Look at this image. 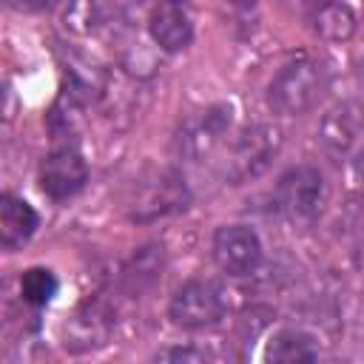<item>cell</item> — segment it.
Masks as SVG:
<instances>
[{"mask_svg":"<svg viewBox=\"0 0 364 364\" xmlns=\"http://www.w3.org/2000/svg\"><path fill=\"white\" fill-rule=\"evenodd\" d=\"M364 134V108L358 102H338L321 119V142L330 154L347 156Z\"/></svg>","mask_w":364,"mask_h":364,"instance_id":"10","label":"cell"},{"mask_svg":"<svg viewBox=\"0 0 364 364\" xmlns=\"http://www.w3.org/2000/svg\"><path fill=\"white\" fill-rule=\"evenodd\" d=\"M57 287L60 282L48 267H28L20 276V296L26 304H34V307H46L57 296Z\"/></svg>","mask_w":364,"mask_h":364,"instance_id":"15","label":"cell"},{"mask_svg":"<svg viewBox=\"0 0 364 364\" xmlns=\"http://www.w3.org/2000/svg\"><path fill=\"white\" fill-rule=\"evenodd\" d=\"M279 148H282V131L276 125H264L262 122V125L245 128L236 136V142L230 145V151H228L225 176L233 185L259 176L273 162V156L279 154Z\"/></svg>","mask_w":364,"mask_h":364,"instance_id":"2","label":"cell"},{"mask_svg":"<svg viewBox=\"0 0 364 364\" xmlns=\"http://www.w3.org/2000/svg\"><path fill=\"white\" fill-rule=\"evenodd\" d=\"M114 14L117 11H114L111 0H68L63 23L71 34L91 37V34L105 31L114 23Z\"/></svg>","mask_w":364,"mask_h":364,"instance_id":"13","label":"cell"},{"mask_svg":"<svg viewBox=\"0 0 364 364\" xmlns=\"http://www.w3.org/2000/svg\"><path fill=\"white\" fill-rule=\"evenodd\" d=\"M230 128V105H210L188 117L176 134V154L185 159H205Z\"/></svg>","mask_w":364,"mask_h":364,"instance_id":"6","label":"cell"},{"mask_svg":"<svg viewBox=\"0 0 364 364\" xmlns=\"http://www.w3.org/2000/svg\"><path fill=\"white\" fill-rule=\"evenodd\" d=\"M205 353L193 350V347H168L162 353H156V361H202Z\"/></svg>","mask_w":364,"mask_h":364,"instance_id":"17","label":"cell"},{"mask_svg":"<svg viewBox=\"0 0 364 364\" xmlns=\"http://www.w3.org/2000/svg\"><path fill=\"white\" fill-rule=\"evenodd\" d=\"M228 3H236V6H253L256 0H228Z\"/></svg>","mask_w":364,"mask_h":364,"instance_id":"19","label":"cell"},{"mask_svg":"<svg viewBox=\"0 0 364 364\" xmlns=\"http://www.w3.org/2000/svg\"><path fill=\"white\" fill-rule=\"evenodd\" d=\"M37 225H40L37 210L26 199L14 193H3L0 199V247L3 250H14L26 245L34 236Z\"/></svg>","mask_w":364,"mask_h":364,"instance_id":"11","label":"cell"},{"mask_svg":"<svg viewBox=\"0 0 364 364\" xmlns=\"http://www.w3.org/2000/svg\"><path fill=\"white\" fill-rule=\"evenodd\" d=\"M60 0H6L9 9L14 11H26V14H37V11H48L54 9Z\"/></svg>","mask_w":364,"mask_h":364,"instance_id":"18","label":"cell"},{"mask_svg":"<svg viewBox=\"0 0 364 364\" xmlns=\"http://www.w3.org/2000/svg\"><path fill=\"white\" fill-rule=\"evenodd\" d=\"M188 202V193H185V185L176 173L171 171H159L156 176H151L131 199V219L136 222H148V219H156V216H165L171 210H179L185 208Z\"/></svg>","mask_w":364,"mask_h":364,"instance_id":"8","label":"cell"},{"mask_svg":"<svg viewBox=\"0 0 364 364\" xmlns=\"http://www.w3.org/2000/svg\"><path fill=\"white\" fill-rule=\"evenodd\" d=\"M213 262L228 276H250L262 262V242L247 225H222L213 233Z\"/></svg>","mask_w":364,"mask_h":364,"instance_id":"5","label":"cell"},{"mask_svg":"<svg viewBox=\"0 0 364 364\" xmlns=\"http://www.w3.org/2000/svg\"><path fill=\"white\" fill-rule=\"evenodd\" d=\"M228 310V301H225V293L219 284L213 282H205V279H193V282H185L173 296H171V304H168V316L176 327L182 330H205V327H213L222 321Z\"/></svg>","mask_w":364,"mask_h":364,"instance_id":"3","label":"cell"},{"mask_svg":"<svg viewBox=\"0 0 364 364\" xmlns=\"http://www.w3.org/2000/svg\"><path fill=\"white\" fill-rule=\"evenodd\" d=\"M313 26L327 43H347L355 34V14L341 0H321L316 6Z\"/></svg>","mask_w":364,"mask_h":364,"instance_id":"14","label":"cell"},{"mask_svg":"<svg viewBox=\"0 0 364 364\" xmlns=\"http://www.w3.org/2000/svg\"><path fill=\"white\" fill-rule=\"evenodd\" d=\"M347 179L353 188H364V139L347 156Z\"/></svg>","mask_w":364,"mask_h":364,"instance_id":"16","label":"cell"},{"mask_svg":"<svg viewBox=\"0 0 364 364\" xmlns=\"http://www.w3.org/2000/svg\"><path fill=\"white\" fill-rule=\"evenodd\" d=\"M327 91V71L318 60L299 57L276 71V77L267 85V105L276 114L299 117L318 105V100Z\"/></svg>","mask_w":364,"mask_h":364,"instance_id":"1","label":"cell"},{"mask_svg":"<svg viewBox=\"0 0 364 364\" xmlns=\"http://www.w3.org/2000/svg\"><path fill=\"white\" fill-rule=\"evenodd\" d=\"M88 179V165L82 159V154L74 145H54L48 151V156L40 162V188L54 199H71L74 193L82 191Z\"/></svg>","mask_w":364,"mask_h":364,"instance_id":"7","label":"cell"},{"mask_svg":"<svg viewBox=\"0 0 364 364\" xmlns=\"http://www.w3.org/2000/svg\"><path fill=\"white\" fill-rule=\"evenodd\" d=\"M264 358L267 361H316L318 358V341L313 333L301 330V327H282L270 336L267 347H264Z\"/></svg>","mask_w":364,"mask_h":364,"instance_id":"12","label":"cell"},{"mask_svg":"<svg viewBox=\"0 0 364 364\" xmlns=\"http://www.w3.org/2000/svg\"><path fill=\"white\" fill-rule=\"evenodd\" d=\"M148 34L168 54L188 48L193 40V17L185 0H156L148 14Z\"/></svg>","mask_w":364,"mask_h":364,"instance_id":"9","label":"cell"},{"mask_svg":"<svg viewBox=\"0 0 364 364\" xmlns=\"http://www.w3.org/2000/svg\"><path fill=\"white\" fill-rule=\"evenodd\" d=\"M273 202L287 219H313L324 205V176L313 165H293L279 176Z\"/></svg>","mask_w":364,"mask_h":364,"instance_id":"4","label":"cell"}]
</instances>
